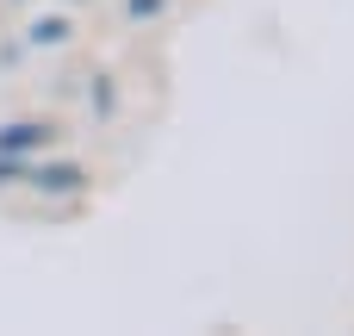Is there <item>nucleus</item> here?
<instances>
[{"label": "nucleus", "mask_w": 354, "mask_h": 336, "mask_svg": "<svg viewBox=\"0 0 354 336\" xmlns=\"http://www.w3.org/2000/svg\"><path fill=\"white\" fill-rule=\"evenodd\" d=\"M156 6H162V0H131V19H149Z\"/></svg>", "instance_id": "20e7f679"}, {"label": "nucleus", "mask_w": 354, "mask_h": 336, "mask_svg": "<svg viewBox=\"0 0 354 336\" xmlns=\"http://www.w3.org/2000/svg\"><path fill=\"white\" fill-rule=\"evenodd\" d=\"M31 37H37V44H62V37H68V25H62V19H44Z\"/></svg>", "instance_id": "7ed1b4c3"}, {"label": "nucleus", "mask_w": 354, "mask_h": 336, "mask_svg": "<svg viewBox=\"0 0 354 336\" xmlns=\"http://www.w3.org/2000/svg\"><path fill=\"white\" fill-rule=\"evenodd\" d=\"M25 181H31L37 193H81V187H87V175H81L75 162H50V168L37 162V168H25Z\"/></svg>", "instance_id": "f03ea898"}, {"label": "nucleus", "mask_w": 354, "mask_h": 336, "mask_svg": "<svg viewBox=\"0 0 354 336\" xmlns=\"http://www.w3.org/2000/svg\"><path fill=\"white\" fill-rule=\"evenodd\" d=\"M50 143H56V131H50L44 118L0 125V156H6V162H25V156H37V150H50Z\"/></svg>", "instance_id": "f257e3e1"}]
</instances>
